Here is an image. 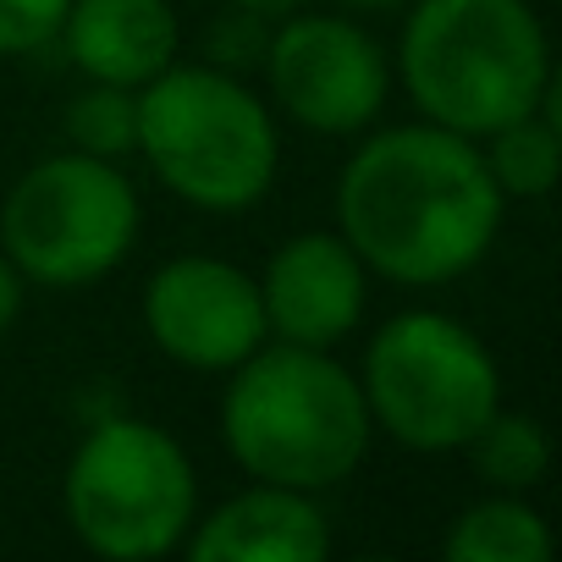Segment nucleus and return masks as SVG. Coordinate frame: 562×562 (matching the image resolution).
Masks as SVG:
<instances>
[{
	"label": "nucleus",
	"instance_id": "nucleus-20",
	"mask_svg": "<svg viewBox=\"0 0 562 562\" xmlns=\"http://www.w3.org/2000/svg\"><path fill=\"white\" fill-rule=\"evenodd\" d=\"M348 7H364V12H386V7H408V0H348Z\"/></svg>",
	"mask_w": 562,
	"mask_h": 562
},
{
	"label": "nucleus",
	"instance_id": "nucleus-2",
	"mask_svg": "<svg viewBox=\"0 0 562 562\" xmlns=\"http://www.w3.org/2000/svg\"><path fill=\"white\" fill-rule=\"evenodd\" d=\"M370 430L364 392L331 348L259 342L243 364H232L221 436L237 469L259 485H293L310 496L342 485L359 469Z\"/></svg>",
	"mask_w": 562,
	"mask_h": 562
},
{
	"label": "nucleus",
	"instance_id": "nucleus-15",
	"mask_svg": "<svg viewBox=\"0 0 562 562\" xmlns=\"http://www.w3.org/2000/svg\"><path fill=\"white\" fill-rule=\"evenodd\" d=\"M485 144L491 149H480V155H485V171L502 188V199H540V193H551V182L562 171V127L557 122L529 111V116L502 122L496 133H485Z\"/></svg>",
	"mask_w": 562,
	"mask_h": 562
},
{
	"label": "nucleus",
	"instance_id": "nucleus-12",
	"mask_svg": "<svg viewBox=\"0 0 562 562\" xmlns=\"http://www.w3.org/2000/svg\"><path fill=\"white\" fill-rule=\"evenodd\" d=\"M56 40L83 78L144 89L177 56V12L166 0H72Z\"/></svg>",
	"mask_w": 562,
	"mask_h": 562
},
{
	"label": "nucleus",
	"instance_id": "nucleus-4",
	"mask_svg": "<svg viewBox=\"0 0 562 562\" xmlns=\"http://www.w3.org/2000/svg\"><path fill=\"white\" fill-rule=\"evenodd\" d=\"M149 171L193 210L237 215L276 182V122L232 72L166 67L138 89V144Z\"/></svg>",
	"mask_w": 562,
	"mask_h": 562
},
{
	"label": "nucleus",
	"instance_id": "nucleus-17",
	"mask_svg": "<svg viewBox=\"0 0 562 562\" xmlns=\"http://www.w3.org/2000/svg\"><path fill=\"white\" fill-rule=\"evenodd\" d=\"M72 0H0V56H29L61 34Z\"/></svg>",
	"mask_w": 562,
	"mask_h": 562
},
{
	"label": "nucleus",
	"instance_id": "nucleus-9",
	"mask_svg": "<svg viewBox=\"0 0 562 562\" xmlns=\"http://www.w3.org/2000/svg\"><path fill=\"white\" fill-rule=\"evenodd\" d=\"M144 331L166 359L188 370H232L270 337L259 281L232 259H210V254L166 259L149 276Z\"/></svg>",
	"mask_w": 562,
	"mask_h": 562
},
{
	"label": "nucleus",
	"instance_id": "nucleus-3",
	"mask_svg": "<svg viewBox=\"0 0 562 562\" xmlns=\"http://www.w3.org/2000/svg\"><path fill=\"white\" fill-rule=\"evenodd\" d=\"M397 72L425 122L485 138L535 111L551 50L529 0H414Z\"/></svg>",
	"mask_w": 562,
	"mask_h": 562
},
{
	"label": "nucleus",
	"instance_id": "nucleus-18",
	"mask_svg": "<svg viewBox=\"0 0 562 562\" xmlns=\"http://www.w3.org/2000/svg\"><path fill=\"white\" fill-rule=\"evenodd\" d=\"M23 310V270L7 259V248H0V331H7Z\"/></svg>",
	"mask_w": 562,
	"mask_h": 562
},
{
	"label": "nucleus",
	"instance_id": "nucleus-11",
	"mask_svg": "<svg viewBox=\"0 0 562 562\" xmlns=\"http://www.w3.org/2000/svg\"><path fill=\"white\" fill-rule=\"evenodd\" d=\"M182 546L193 562H321L331 551V524L310 491L254 485L210 518H193Z\"/></svg>",
	"mask_w": 562,
	"mask_h": 562
},
{
	"label": "nucleus",
	"instance_id": "nucleus-5",
	"mask_svg": "<svg viewBox=\"0 0 562 562\" xmlns=\"http://www.w3.org/2000/svg\"><path fill=\"white\" fill-rule=\"evenodd\" d=\"M72 535L111 562H149L182 546L199 518V480L177 436L149 419L94 425L61 480Z\"/></svg>",
	"mask_w": 562,
	"mask_h": 562
},
{
	"label": "nucleus",
	"instance_id": "nucleus-1",
	"mask_svg": "<svg viewBox=\"0 0 562 562\" xmlns=\"http://www.w3.org/2000/svg\"><path fill=\"white\" fill-rule=\"evenodd\" d=\"M348 248L403 288H436L485 259L502 226V188L474 138L414 122L375 133L337 182Z\"/></svg>",
	"mask_w": 562,
	"mask_h": 562
},
{
	"label": "nucleus",
	"instance_id": "nucleus-6",
	"mask_svg": "<svg viewBox=\"0 0 562 562\" xmlns=\"http://www.w3.org/2000/svg\"><path fill=\"white\" fill-rule=\"evenodd\" d=\"M364 408L408 452H463L502 403V375L485 342L452 315L408 310L386 321L364 353Z\"/></svg>",
	"mask_w": 562,
	"mask_h": 562
},
{
	"label": "nucleus",
	"instance_id": "nucleus-8",
	"mask_svg": "<svg viewBox=\"0 0 562 562\" xmlns=\"http://www.w3.org/2000/svg\"><path fill=\"white\" fill-rule=\"evenodd\" d=\"M270 89L299 127L342 138L364 133L386 105V56L348 18H293L265 45Z\"/></svg>",
	"mask_w": 562,
	"mask_h": 562
},
{
	"label": "nucleus",
	"instance_id": "nucleus-7",
	"mask_svg": "<svg viewBox=\"0 0 562 562\" xmlns=\"http://www.w3.org/2000/svg\"><path fill=\"white\" fill-rule=\"evenodd\" d=\"M138 237V193L116 160L67 149L18 177L0 210V248L40 288H89Z\"/></svg>",
	"mask_w": 562,
	"mask_h": 562
},
{
	"label": "nucleus",
	"instance_id": "nucleus-16",
	"mask_svg": "<svg viewBox=\"0 0 562 562\" xmlns=\"http://www.w3.org/2000/svg\"><path fill=\"white\" fill-rule=\"evenodd\" d=\"M67 144L100 160H122L138 144V89L94 83L67 105Z\"/></svg>",
	"mask_w": 562,
	"mask_h": 562
},
{
	"label": "nucleus",
	"instance_id": "nucleus-14",
	"mask_svg": "<svg viewBox=\"0 0 562 562\" xmlns=\"http://www.w3.org/2000/svg\"><path fill=\"white\" fill-rule=\"evenodd\" d=\"M463 452H469L474 474H480L491 491H513V496H524L529 485H540L546 469H551V441H546L540 419H535V414H507L502 403H496L491 419L463 441Z\"/></svg>",
	"mask_w": 562,
	"mask_h": 562
},
{
	"label": "nucleus",
	"instance_id": "nucleus-10",
	"mask_svg": "<svg viewBox=\"0 0 562 562\" xmlns=\"http://www.w3.org/2000/svg\"><path fill=\"white\" fill-rule=\"evenodd\" d=\"M259 304L281 342L337 348L364 315V259L342 232H299L270 254Z\"/></svg>",
	"mask_w": 562,
	"mask_h": 562
},
{
	"label": "nucleus",
	"instance_id": "nucleus-19",
	"mask_svg": "<svg viewBox=\"0 0 562 562\" xmlns=\"http://www.w3.org/2000/svg\"><path fill=\"white\" fill-rule=\"evenodd\" d=\"M243 12H293V7H304V0H237Z\"/></svg>",
	"mask_w": 562,
	"mask_h": 562
},
{
	"label": "nucleus",
	"instance_id": "nucleus-13",
	"mask_svg": "<svg viewBox=\"0 0 562 562\" xmlns=\"http://www.w3.org/2000/svg\"><path fill=\"white\" fill-rule=\"evenodd\" d=\"M441 551H447V562H546L551 529L524 496L496 491L452 518Z\"/></svg>",
	"mask_w": 562,
	"mask_h": 562
}]
</instances>
